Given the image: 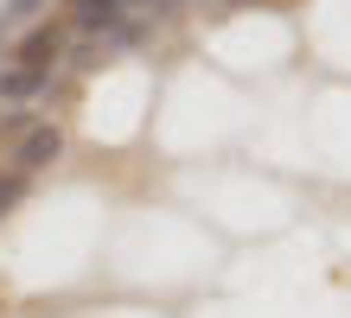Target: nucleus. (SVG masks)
Listing matches in <instances>:
<instances>
[{
	"mask_svg": "<svg viewBox=\"0 0 351 318\" xmlns=\"http://www.w3.org/2000/svg\"><path fill=\"white\" fill-rule=\"evenodd\" d=\"M38 13V0H13V7H7V19H32Z\"/></svg>",
	"mask_w": 351,
	"mask_h": 318,
	"instance_id": "obj_6",
	"label": "nucleus"
},
{
	"mask_svg": "<svg viewBox=\"0 0 351 318\" xmlns=\"http://www.w3.org/2000/svg\"><path fill=\"white\" fill-rule=\"evenodd\" d=\"M0 159L7 172L19 178H38L64 159V127L45 121V115H26V109H0Z\"/></svg>",
	"mask_w": 351,
	"mask_h": 318,
	"instance_id": "obj_1",
	"label": "nucleus"
},
{
	"mask_svg": "<svg viewBox=\"0 0 351 318\" xmlns=\"http://www.w3.org/2000/svg\"><path fill=\"white\" fill-rule=\"evenodd\" d=\"M71 7H77V0H71Z\"/></svg>",
	"mask_w": 351,
	"mask_h": 318,
	"instance_id": "obj_8",
	"label": "nucleus"
},
{
	"mask_svg": "<svg viewBox=\"0 0 351 318\" xmlns=\"http://www.w3.org/2000/svg\"><path fill=\"white\" fill-rule=\"evenodd\" d=\"M58 57H64V32H58V26H32L13 45V64H26V70H38V77H51Z\"/></svg>",
	"mask_w": 351,
	"mask_h": 318,
	"instance_id": "obj_2",
	"label": "nucleus"
},
{
	"mask_svg": "<svg viewBox=\"0 0 351 318\" xmlns=\"http://www.w3.org/2000/svg\"><path fill=\"white\" fill-rule=\"evenodd\" d=\"M121 0H77V26L84 32H121Z\"/></svg>",
	"mask_w": 351,
	"mask_h": 318,
	"instance_id": "obj_4",
	"label": "nucleus"
},
{
	"mask_svg": "<svg viewBox=\"0 0 351 318\" xmlns=\"http://www.w3.org/2000/svg\"><path fill=\"white\" fill-rule=\"evenodd\" d=\"M19 198H26V178H19V172H0V217H7Z\"/></svg>",
	"mask_w": 351,
	"mask_h": 318,
	"instance_id": "obj_5",
	"label": "nucleus"
},
{
	"mask_svg": "<svg viewBox=\"0 0 351 318\" xmlns=\"http://www.w3.org/2000/svg\"><path fill=\"white\" fill-rule=\"evenodd\" d=\"M154 7H167V0H121V13H154Z\"/></svg>",
	"mask_w": 351,
	"mask_h": 318,
	"instance_id": "obj_7",
	"label": "nucleus"
},
{
	"mask_svg": "<svg viewBox=\"0 0 351 318\" xmlns=\"http://www.w3.org/2000/svg\"><path fill=\"white\" fill-rule=\"evenodd\" d=\"M45 83H51V77L26 70V64H7V70H0V109H13V102H32Z\"/></svg>",
	"mask_w": 351,
	"mask_h": 318,
	"instance_id": "obj_3",
	"label": "nucleus"
}]
</instances>
